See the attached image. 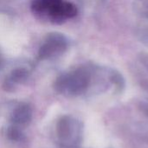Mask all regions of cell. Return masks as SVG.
Instances as JSON below:
<instances>
[{
  "label": "cell",
  "instance_id": "obj_3",
  "mask_svg": "<svg viewBox=\"0 0 148 148\" xmlns=\"http://www.w3.org/2000/svg\"><path fill=\"white\" fill-rule=\"evenodd\" d=\"M56 108H53V109H51L50 111H49V113H48V114H47V116H46V118H45V121H51V120H53L55 117H56V115L58 114V112L59 111H56Z\"/></svg>",
  "mask_w": 148,
  "mask_h": 148
},
{
  "label": "cell",
  "instance_id": "obj_1",
  "mask_svg": "<svg viewBox=\"0 0 148 148\" xmlns=\"http://www.w3.org/2000/svg\"><path fill=\"white\" fill-rule=\"evenodd\" d=\"M31 10L38 17L47 19L53 23H62L77 13L76 7L64 0H34Z\"/></svg>",
  "mask_w": 148,
  "mask_h": 148
},
{
  "label": "cell",
  "instance_id": "obj_4",
  "mask_svg": "<svg viewBox=\"0 0 148 148\" xmlns=\"http://www.w3.org/2000/svg\"><path fill=\"white\" fill-rule=\"evenodd\" d=\"M0 59H1V58H0Z\"/></svg>",
  "mask_w": 148,
  "mask_h": 148
},
{
  "label": "cell",
  "instance_id": "obj_2",
  "mask_svg": "<svg viewBox=\"0 0 148 148\" xmlns=\"http://www.w3.org/2000/svg\"><path fill=\"white\" fill-rule=\"evenodd\" d=\"M68 48L66 37L60 33L53 32L48 34L44 42L38 50L40 59H50L61 56Z\"/></svg>",
  "mask_w": 148,
  "mask_h": 148
}]
</instances>
